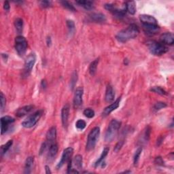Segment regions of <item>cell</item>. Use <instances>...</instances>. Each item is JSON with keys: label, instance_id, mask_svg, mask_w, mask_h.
I'll list each match as a JSON object with an SVG mask.
<instances>
[{"label": "cell", "instance_id": "41", "mask_svg": "<svg viewBox=\"0 0 174 174\" xmlns=\"http://www.w3.org/2000/svg\"><path fill=\"white\" fill-rule=\"evenodd\" d=\"M10 4L8 1H6L4 3V9L6 11L8 12L10 10Z\"/></svg>", "mask_w": 174, "mask_h": 174}, {"label": "cell", "instance_id": "25", "mask_svg": "<svg viewBox=\"0 0 174 174\" xmlns=\"http://www.w3.org/2000/svg\"><path fill=\"white\" fill-rule=\"evenodd\" d=\"M76 4L82 6L86 10H92L93 8V2L91 1H77Z\"/></svg>", "mask_w": 174, "mask_h": 174}, {"label": "cell", "instance_id": "4", "mask_svg": "<svg viewBox=\"0 0 174 174\" xmlns=\"http://www.w3.org/2000/svg\"><path fill=\"white\" fill-rule=\"evenodd\" d=\"M100 135V129L98 127L93 128L89 134L88 139H87L86 143V150L88 151H91L95 148L97 140L99 139V136Z\"/></svg>", "mask_w": 174, "mask_h": 174}, {"label": "cell", "instance_id": "7", "mask_svg": "<svg viewBox=\"0 0 174 174\" xmlns=\"http://www.w3.org/2000/svg\"><path fill=\"white\" fill-rule=\"evenodd\" d=\"M73 152V150L72 148L69 147L67 148L66 149L64 150L62 156H61V160L59 161V163H58V165L57 166V169H60L61 167H62L64 164L68 162L71 160V157H72V154Z\"/></svg>", "mask_w": 174, "mask_h": 174}, {"label": "cell", "instance_id": "33", "mask_svg": "<svg viewBox=\"0 0 174 174\" xmlns=\"http://www.w3.org/2000/svg\"><path fill=\"white\" fill-rule=\"evenodd\" d=\"M141 152H142V148H138L136 152H135V156H134V159H133V162H134V165H136L138 163V161H139V159H140V157Z\"/></svg>", "mask_w": 174, "mask_h": 174}, {"label": "cell", "instance_id": "36", "mask_svg": "<svg viewBox=\"0 0 174 174\" xmlns=\"http://www.w3.org/2000/svg\"><path fill=\"white\" fill-rule=\"evenodd\" d=\"M167 107V104L165 103H163V102H157L154 105V110L158 111V110H160V109H163V108H165Z\"/></svg>", "mask_w": 174, "mask_h": 174}, {"label": "cell", "instance_id": "30", "mask_svg": "<svg viewBox=\"0 0 174 174\" xmlns=\"http://www.w3.org/2000/svg\"><path fill=\"white\" fill-rule=\"evenodd\" d=\"M150 91L154 92V93H157V94L161 95H165L167 94V93H166V91H165V90L163 89L160 86L152 87V88L150 89Z\"/></svg>", "mask_w": 174, "mask_h": 174}, {"label": "cell", "instance_id": "40", "mask_svg": "<svg viewBox=\"0 0 174 174\" xmlns=\"http://www.w3.org/2000/svg\"><path fill=\"white\" fill-rule=\"evenodd\" d=\"M155 163L156 164H158V165H163V164H164V162H163V160L162 159V158H161L160 156H159V157L156 158Z\"/></svg>", "mask_w": 174, "mask_h": 174}, {"label": "cell", "instance_id": "19", "mask_svg": "<svg viewBox=\"0 0 174 174\" xmlns=\"http://www.w3.org/2000/svg\"><path fill=\"white\" fill-rule=\"evenodd\" d=\"M91 21L95 22H104L106 21L105 16L102 13H93L89 16Z\"/></svg>", "mask_w": 174, "mask_h": 174}, {"label": "cell", "instance_id": "12", "mask_svg": "<svg viewBox=\"0 0 174 174\" xmlns=\"http://www.w3.org/2000/svg\"><path fill=\"white\" fill-rule=\"evenodd\" d=\"M160 42L164 45H172L174 42L173 35L169 32L163 34L160 37Z\"/></svg>", "mask_w": 174, "mask_h": 174}, {"label": "cell", "instance_id": "20", "mask_svg": "<svg viewBox=\"0 0 174 174\" xmlns=\"http://www.w3.org/2000/svg\"><path fill=\"white\" fill-rule=\"evenodd\" d=\"M143 28L144 31L146 34L150 35H154L156 34L159 30V27L157 25H143Z\"/></svg>", "mask_w": 174, "mask_h": 174}, {"label": "cell", "instance_id": "42", "mask_svg": "<svg viewBox=\"0 0 174 174\" xmlns=\"http://www.w3.org/2000/svg\"><path fill=\"white\" fill-rule=\"evenodd\" d=\"M45 170H46V174H51L52 172H51V171L50 169V167H48V165L45 166Z\"/></svg>", "mask_w": 174, "mask_h": 174}, {"label": "cell", "instance_id": "45", "mask_svg": "<svg viewBox=\"0 0 174 174\" xmlns=\"http://www.w3.org/2000/svg\"><path fill=\"white\" fill-rule=\"evenodd\" d=\"M2 57H3V59H4V61H7V59H8V55L6 54H2Z\"/></svg>", "mask_w": 174, "mask_h": 174}, {"label": "cell", "instance_id": "24", "mask_svg": "<svg viewBox=\"0 0 174 174\" xmlns=\"http://www.w3.org/2000/svg\"><path fill=\"white\" fill-rule=\"evenodd\" d=\"M99 61V59H97L95 61H93V62L90 64L89 66V73L91 74V76H95V74L97 72V65Z\"/></svg>", "mask_w": 174, "mask_h": 174}, {"label": "cell", "instance_id": "9", "mask_svg": "<svg viewBox=\"0 0 174 174\" xmlns=\"http://www.w3.org/2000/svg\"><path fill=\"white\" fill-rule=\"evenodd\" d=\"M36 61V57L35 54H30L29 55L25 62V73L28 75L31 72V71L33 69V67Z\"/></svg>", "mask_w": 174, "mask_h": 174}, {"label": "cell", "instance_id": "15", "mask_svg": "<svg viewBox=\"0 0 174 174\" xmlns=\"http://www.w3.org/2000/svg\"><path fill=\"white\" fill-rule=\"evenodd\" d=\"M114 97H115V93L114 91L113 87L111 85H108L107 87H106V91H105V101L108 103L112 102L114 100Z\"/></svg>", "mask_w": 174, "mask_h": 174}, {"label": "cell", "instance_id": "44", "mask_svg": "<svg viewBox=\"0 0 174 174\" xmlns=\"http://www.w3.org/2000/svg\"><path fill=\"white\" fill-rule=\"evenodd\" d=\"M42 86L43 88H46V82L45 80H43L42 81Z\"/></svg>", "mask_w": 174, "mask_h": 174}, {"label": "cell", "instance_id": "32", "mask_svg": "<svg viewBox=\"0 0 174 174\" xmlns=\"http://www.w3.org/2000/svg\"><path fill=\"white\" fill-rule=\"evenodd\" d=\"M83 113L84 114H85L86 117L89 118H92L94 117V116H95V112L91 108H87L85 109V111H84Z\"/></svg>", "mask_w": 174, "mask_h": 174}, {"label": "cell", "instance_id": "27", "mask_svg": "<svg viewBox=\"0 0 174 174\" xmlns=\"http://www.w3.org/2000/svg\"><path fill=\"white\" fill-rule=\"evenodd\" d=\"M109 152V149L108 148H105L104 150H103V152L101 154L100 157H99V159L96 161V163L95 164V167H97L98 165H100V164L103 162V160H104L105 158L106 157V156L108 155V154Z\"/></svg>", "mask_w": 174, "mask_h": 174}, {"label": "cell", "instance_id": "21", "mask_svg": "<svg viewBox=\"0 0 174 174\" xmlns=\"http://www.w3.org/2000/svg\"><path fill=\"white\" fill-rule=\"evenodd\" d=\"M58 149H59V148H58L57 143L53 142L50 144L49 146H48V156L51 158L55 156L58 152Z\"/></svg>", "mask_w": 174, "mask_h": 174}, {"label": "cell", "instance_id": "35", "mask_svg": "<svg viewBox=\"0 0 174 174\" xmlns=\"http://www.w3.org/2000/svg\"><path fill=\"white\" fill-rule=\"evenodd\" d=\"M86 122L84 120H81V119L78 120L76 123V127L78 128V129H80V130L84 129L86 127Z\"/></svg>", "mask_w": 174, "mask_h": 174}, {"label": "cell", "instance_id": "29", "mask_svg": "<svg viewBox=\"0 0 174 174\" xmlns=\"http://www.w3.org/2000/svg\"><path fill=\"white\" fill-rule=\"evenodd\" d=\"M77 80H78V73H77L76 72H74L72 73V78H71V81H70V87L72 90H73L74 87H75V85L77 82Z\"/></svg>", "mask_w": 174, "mask_h": 174}, {"label": "cell", "instance_id": "13", "mask_svg": "<svg viewBox=\"0 0 174 174\" xmlns=\"http://www.w3.org/2000/svg\"><path fill=\"white\" fill-rule=\"evenodd\" d=\"M121 97L118 98L117 100H116L113 104H112L111 105H109L108 107H106L104 110L103 111V113H102V116L104 117H107L109 114L111 113V112H113L114 110H115L116 109H117L119 107V105H120V102H121Z\"/></svg>", "mask_w": 174, "mask_h": 174}, {"label": "cell", "instance_id": "14", "mask_svg": "<svg viewBox=\"0 0 174 174\" xmlns=\"http://www.w3.org/2000/svg\"><path fill=\"white\" fill-rule=\"evenodd\" d=\"M69 114V106L65 105L61 110V121H62L63 126L66 128L68 125V118Z\"/></svg>", "mask_w": 174, "mask_h": 174}, {"label": "cell", "instance_id": "8", "mask_svg": "<svg viewBox=\"0 0 174 174\" xmlns=\"http://www.w3.org/2000/svg\"><path fill=\"white\" fill-rule=\"evenodd\" d=\"M84 90L82 87H78L76 89L73 97V106L75 108H78L82 104V96Z\"/></svg>", "mask_w": 174, "mask_h": 174}, {"label": "cell", "instance_id": "18", "mask_svg": "<svg viewBox=\"0 0 174 174\" xmlns=\"http://www.w3.org/2000/svg\"><path fill=\"white\" fill-rule=\"evenodd\" d=\"M70 161H71V164H72V167L73 166L74 169H81L82 168V161H83L82 156L81 155H80V154L76 155L72 160H71Z\"/></svg>", "mask_w": 174, "mask_h": 174}, {"label": "cell", "instance_id": "38", "mask_svg": "<svg viewBox=\"0 0 174 174\" xmlns=\"http://www.w3.org/2000/svg\"><path fill=\"white\" fill-rule=\"evenodd\" d=\"M124 144V141L123 140H121V141H119L118 142L116 145V146L114 147V151L116 152H118L119 150L121 149V148L122 147Z\"/></svg>", "mask_w": 174, "mask_h": 174}, {"label": "cell", "instance_id": "6", "mask_svg": "<svg viewBox=\"0 0 174 174\" xmlns=\"http://www.w3.org/2000/svg\"><path fill=\"white\" fill-rule=\"evenodd\" d=\"M27 42L22 35H18L15 38V49L21 57L24 56L27 51Z\"/></svg>", "mask_w": 174, "mask_h": 174}, {"label": "cell", "instance_id": "43", "mask_svg": "<svg viewBox=\"0 0 174 174\" xmlns=\"http://www.w3.org/2000/svg\"><path fill=\"white\" fill-rule=\"evenodd\" d=\"M46 44L48 45V46H50L51 44H52V42H51V38L50 37H48L46 39Z\"/></svg>", "mask_w": 174, "mask_h": 174}, {"label": "cell", "instance_id": "37", "mask_svg": "<svg viewBox=\"0 0 174 174\" xmlns=\"http://www.w3.org/2000/svg\"><path fill=\"white\" fill-rule=\"evenodd\" d=\"M0 101H1V104H0V108H1V111L2 112L6 106V97L4 93H1V97H0Z\"/></svg>", "mask_w": 174, "mask_h": 174}, {"label": "cell", "instance_id": "28", "mask_svg": "<svg viewBox=\"0 0 174 174\" xmlns=\"http://www.w3.org/2000/svg\"><path fill=\"white\" fill-rule=\"evenodd\" d=\"M12 144H13V141L9 140L7 143L2 146L1 147V155L2 156L4 155V154L10 149V148L12 146Z\"/></svg>", "mask_w": 174, "mask_h": 174}, {"label": "cell", "instance_id": "26", "mask_svg": "<svg viewBox=\"0 0 174 174\" xmlns=\"http://www.w3.org/2000/svg\"><path fill=\"white\" fill-rule=\"evenodd\" d=\"M14 26L18 34H21L23 30V21L21 18H17L14 21Z\"/></svg>", "mask_w": 174, "mask_h": 174}, {"label": "cell", "instance_id": "5", "mask_svg": "<svg viewBox=\"0 0 174 174\" xmlns=\"http://www.w3.org/2000/svg\"><path fill=\"white\" fill-rule=\"evenodd\" d=\"M42 113H43L42 110H38L36 112L34 113L33 114L30 115V117H28L23 122H22L21 124L22 126L27 129H30L34 127L38 122V121L40 120L42 115Z\"/></svg>", "mask_w": 174, "mask_h": 174}, {"label": "cell", "instance_id": "22", "mask_svg": "<svg viewBox=\"0 0 174 174\" xmlns=\"http://www.w3.org/2000/svg\"><path fill=\"white\" fill-rule=\"evenodd\" d=\"M34 157L30 156L28 157L26 161H25V173H30L32 166L34 165Z\"/></svg>", "mask_w": 174, "mask_h": 174}, {"label": "cell", "instance_id": "1", "mask_svg": "<svg viewBox=\"0 0 174 174\" xmlns=\"http://www.w3.org/2000/svg\"><path fill=\"white\" fill-rule=\"evenodd\" d=\"M140 34V30L136 25L131 24L126 29L120 31L116 35L117 40L120 42H126L136 38Z\"/></svg>", "mask_w": 174, "mask_h": 174}, {"label": "cell", "instance_id": "17", "mask_svg": "<svg viewBox=\"0 0 174 174\" xmlns=\"http://www.w3.org/2000/svg\"><path fill=\"white\" fill-rule=\"evenodd\" d=\"M57 137V129L56 127H51L48 131L46 133V141L48 144H52L54 142Z\"/></svg>", "mask_w": 174, "mask_h": 174}, {"label": "cell", "instance_id": "2", "mask_svg": "<svg viewBox=\"0 0 174 174\" xmlns=\"http://www.w3.org/2000/svg\"><path fill=\"white\" fill-rule=\"evenodd\" d=\"M121 122L116 119L112 120L108 125V129L105 135V140L108 142H110L117 136L119 129L121 127Z\"/></svg>", "mask_w": 174, "mask_h": 174}, {"label": "cell", "instance_id": "16", "mask_svg": "<svg viewBox=\"0 0 174 174\" xmlns=\"http://www.w3.org/2000/svg\"><path fill=\"white\" fill-rule=\"evenodd\" d=\"M34 108V106L32 105H25L24 107H22L19 108L18 110L16 112V116L17 117H22L24 116L27 115V114L30 113Z\"/></svg>", "mask_w": 174, "mask_h": 174}, {"label": "cell", "instance_id": "10", "mask_svg": "<svg viewBox=\"0 0 174 174\" xmlns=\"http://www.w3.org/2000/svg\"><path fill=\"white\" fill-rule=\"evenodd\" d=\"M14 122V118L9 116H5L1 118V133L4 134L8 131L9 125L13 123Z\"/></svg>", "mask_w": 174, "mask_h": 174}, {"label": "cell", "instance_id": "39", "mask_svg": "<svg viewBox=\"0 0 174 174\" xmlns=\"http://www.w3.org/2000/svg\"><path fill=\"white\" fill-rule=\"evenodd\" d=\"M51 5V2L49 1H42L40 2V6L42 8H48Z\"/></svg>", "mask_w": 174, "mask_h": 174}, {"label": "cell", "instance_id": "23", "mask_svg": "<svg viewBox=\"0 0 174 174\" xmlns=\"http://www.w3.org/2000/svg\"><path fill=\"white\" fill-rule=\"evenodd\" d=\"M125 6H126L127 11L129 12V13L131 14H135V12H136V5H135V2L133 1H129L125 3Z\"/></svg>", "mask_w": 174, "mask_h": 174}, {"label": "cell", "instance_id": "3", "mask_svg": "<svg viewBox=\"0 0 174 174\" xmlns=\"http://www.w3.org/2000/svg\"><path fill=\"white\" fill-rule=\"evenodd\" d=\"M147 44L150 53L154 54V55L160 56L168 51V48H167L165 45L159 42L149 41L148 42Z\"/></svg>", "mask_w": 174, "mask_h": 174}, {"label": "cell", "instance_id": "34", "mask_svg": "<svg viewBox=\"0 0 174 174\" xmlns=\"http://www.w3.org/2000/svg\"><path fill=\"white\" fill-rule=\"evenodd\" d=\"M66 24L69 33H73L74 30H75V23H74V22L71 20H67Z\"/></svg>", "mask_w": 174, "mask_h": 174}, {"label": "cell", "instance_id": "31", "mask_svg": "<svg viewBox=\"0 0 174 174\" xmlns=\"http://www.w3.org/2000/svg\"><path fill=\"white\" fill-rule=\"evenodd\" d=\"M61 4H62V6H63L64 8H65L66 9L69 10V11H72V12H75L76 11V8H74V6L72 4H70L69 2L62 1V2H61Z\"/></svg>", "mask_w": 174, "mask_h": 174}, {"label": "cell", "instance_id": "11", "mask_svg": "<svg viewBox=\"0 0 174 174\" xmlns=\"http://www.w3.org/2000/svg\"><path fill=\"white\" fill-rule=\"evenodd\" d=\"M140 19L141 22H142V25H157L158 22L156 19L152 16L148 14H142L140 16Z\"/></svg>", "mask_w": 174, "mask_h": 174}]
</instances>
